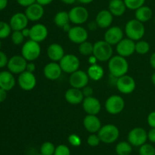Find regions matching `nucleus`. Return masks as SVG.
Here are the masks:
<instances>
[{
	"instance_id": "nucleus-1",
	"label": "nucleus",
	"mask_w": 155,
	"mask_h": 155,
	"mask_svg": "<svg viewBox=\"0 0 155 155\" xmlns=\"http://www.w3.org/2000/svg\"><path fill=\"white\" fill-rule=\"evenodd\" d=\"M108 69L112 77L118 78L127 74L129 63L126 58L117 55L112 56L111 59L108 61Z\"/></svg>"
},
{
	"instance_id": "nucleus-2",
	"label": "nucleus",
	"mask_w": 155,
	"mask_h": 155,
	"mask_svg": "<svg viewBox=\"0 0 155 155\" xmlns=\"http://www.w3.org/2000/svg\"><path fill=\"white\" fill-rule=\"evenodd\" d=\"M125 33L127 38H130L133 41L140 40L145 33V25L136 18L130 20L126 24Z\"/></svg>"
},
{
	"instance_id": "nucleus-3",
	"label": "nucleus",
	"mask_w": 155,
	"mask_h": 155,
	"mask_svg": "<svg viewBox=\"0 0 155 155\" xmlns=\"http://www.w3.org/2000/svg\"><path fill=\"white\" fill-rule=\"evenodd\" d=\"M113 47L104 40H98L94 43L93 54L97 60L100 62H107L113 56Z\"/></svg>"
},
{
	"instance_id": "nucleus-4",
	"label": "nucleus",
	"mask_w": 155,
	"mask_h": 155,
	"mask_svg": "<svg viewBox=\"0 0 155 155\" xmlns=\"http://www.w3.org/2000/svg\"><path fill=\"white\" fill-rule=\"evenodd\" d=\"M97 134L101 142L104 144H112L119 138L120 130L115 125L107 124L101 126Z\"/></svg>"
},
{
	"instance_id": "nucleus-5",
	"label": "nucleus",
	"mask_w": 155,
	"mask_h": 155,
	"mask_svg": "<svg viewBox=\"0 0 155 155\" xmlns=\"http://www.w3.org/2000/svg\"><path fill=\"white\" fill-rule=\"evenodd\" d=\"M41 54V47L39 43L32 40L26 41L21 48V56L27 62H34Z\"/></svg>"
},
{
	"instance_id": "nucleus-6",
	"label": "nucleus",
	"mask_w": 155,
	"mask_h": 155,
	"mask_svg": "<svg viewBox=\"0 0 155 155\" xmlns=\"http://www.w3.org/2000/svg\"><path fill=\"white\" fill-rule=\"evenodd\" d=\"M125 107V101L124 98L119 95H111L106 100L104 108L108 113L111 115H117L124 110Z\"/></svg>"
},
{
	"instance_id": "nucleus-7",
	"label": "nucleus",
	"mask_w": 155,
	"mask_h": 155,
	"mask_svg": "<svg viewBox=\"0 0 155 155\" xmlns=\"http://www.w3.org/2000/svg\"><path fill=\"white\" fill-rule=\"evenodd\" d=\"M62 71L68 74H72L79 70L80 62L79 58L74 54H66L59 62Z\"/></svg>"
},
{
	"instance_id": "nucleus-8",
	"label": "nucleus",
	"mask_w": 155,
	"mask_h": 155,
	"mask_svg": "<svg viewBox=\"0 0 155 155\" xmlns=\"http://www.w3.org/2000/svg\"><path fill=\"white\" fill-rule=\"evenodd\" d=\"M127 138L133 147H140L146 143L148 140V132L143 128H134L130 131Z\"/></svg>"
},
{
	"instance_id": "nucleus-9",
	"label": "nucleus",
	"mask_w": 155,
	"mask_h": 155,
	"mask_svg": "<svg viewBox=\"0 0 155 155\" xmlns=\"http://www.w3.org/2000/svg\"><path fill=\"white\" fill-rule=\"evenodd\" d=\"M68 14L71 22L76 25H81L84 24L89 18V12L86 8L81 5L73 7L68 12Z\"/></svg>"
},
{
	"instance_id": "nucleus-10",
	"label": "nucleus",
	"mask_w": 155,
	"mask_h": 155,
	"mask_svg": "<svg viewBox=\"0 0 155 155\" xmlns=\"http://www.w3.org/2000/svg\"><path fill=\"white\" fill-rule=\"evenodd\" d=\"M116 87L118 91L124 94H132L136 89V81L134 78L128 74L117 78Z\"/></svg>"
},
{
	"instance_id": "nucleus-11",
	"label": "nucleus",
	"mask_w": 155,
	"mask_h": 155,
	"mask_svg": "<svg viewBox=\"0 0 155 155\" xmlns=\"http://www.w3.org/2000/svg\"><path fill=\"white\" fill-rule=\"evenodd\" d=\"M27 61L22 56H13L8 59V69L14 74H20L26 71Z\"/></svg>"
},
{
	"instance_id": "nucleus-12",
	"label": "nucleus",
	"mask_w": 155,
	"mask_h": 155,
	"mask_svg": "<svg viewBox=\"0 0 155 155\" xmlns=\"http://www.w3.org/2000/svg\"><path fill=\"white\" fill-rule=\"evenodd\" d=\"M89 78L87 72L82 71V70H77L74 73L71 74L69 78V83L71 88H78V89H83L89 84Z\"/></svg>"
},
{
	"instance_id": "nucleus-13",
	"label": "nucleus",
	"mask_w": 155,
	"mask_h": 155,
	"mask_svg": "<svg viewBox=\"0 0 155 155\" xmlns=\"http://www.w3.org/2000/svg\"><path fill=\"white\" fill-rule=\"evenodd\" d=\"M117 55L123 57H129L136 52V43L130 38H124L116 45Z\"/></svg>"
},
{
	"instance_id": "nucleus-14",
	"label": "nucleus",
	"mask_w": 155,
	"mask_h": 155,
	"mask_svg": "<svg viewBox=\"0 0 155 155\" xmlns=\"http://www.w3.org/2000/svg\"><path fill=\"white\" fill-rule=\"evenodd\" d=\"M18 83L20 88L24 91H32L36 85V78L33 73L25 71L19 74Z\"/></svg>"
},
{
	"instance_id": "nucleus-15",
	"label": "nucleus",
	"mask_w": 155,
	"mask_h": 155,
	"mask_svg": "<svg viewBox=\"0 0 155 155\" xmlns=\"http://www.w3.org/2000/svg\"><path fill=\"white\" fill-rule=\"evenodd\" d=\"M68 36L70 40L76 44H80L87 40L88 31L80 25H76L72 27L68 32Z\"/></svg>"
},
{
	"instance_id": "nucleus-16",
	"label": "nucleus",
	"mask_w": 155,
	"mask_h": 155,
	"mask_svg": "<svg viewBox=\"0 0 155 155\" xmlns=\"http://www.w3.org/2000/svg\"><path fill=\"white\" fill-rule=\"evenodd\" d=\"M124 39V31L118 26L110 27L104 33V40L111 46L117 45Z\"/></svg>"
},
{
	"instance_id": "nucleus-17",
	"label": "nucleus",
	"mask_w": 155,
	"mask_h": 155,
	"mask_svg": "<svg viewBox=\"0 0 155 155\" xmlns=\"http://www.w3.org/2000/svg\"><path fill=\"white\" fill-rule=\"evenodd\" d=\"M83 109L88 115H96L100 112L101 109V102L96 97L92 96L85 97L83 103Z\"/></svg>"
},
{
	"instance_id": "nucleus-18",
	"label": "nucleus",
	"mask_w": 155,
	"mask_h": 155,
	"mask_svg": "<svg viewBox=\"0 0 155 155\" xmlns=\"http://www.w3.org/2000/svg\"><path fill=\"white\" fill-rule=\"evenodd\" d=\"M48 35V30L47 27L42 24H36L30 27V40L41 43L45 40Z\"/></svg>"
},
{
	"instance_id": "nucleus-19",
	"label": "nucleus",
	"mask_w": 155,
	"mask_h": 155,
	"mask_svg": "<svg viewBox=\"0 0 155 155\" xmlns=\"http://www.w3.org/2000/svg\"><path fill=\"white\" fill-rule=\"evenodd\" d=\"M25 15L27 17L29 21H38L43 17L45 11L44 6L41 5L39 3L35 2L26 8Z\"/></svg>"
},
{
	"instance_id": "nucleus-20",
	"label": "nucleus",
	"mask_w": 155,
	"mask_h": 155,
	"mask_svg": "<svg viewBox=\"0 0 155 155\" xmlns=\"http://www.w3.org/2000/svg\"><path fill=\"white\" fill-rule=\"evenodd\" d=\"M62 69L59 63L55 62H51L46 64L44 67L43 74L45 78L50 81L58 80L62 74Z\"/></svg>"
},
{
	"instance_id": "nucleus-21",
	"label": "nucleus",
	"mask_w": 155,
	"mask_h": 155,
	"mask_svg": "<svg viewBox=\"0 0 155 155\" xmlns=\"http://www.w3.org/2000/svg\"><path fill=\"white\" fill-rule=\"evenodd\" d=\"M29 20L26 16L25 13L18 12L14 14L11 18L9 24L12 30H22L27 27Z\"/></svg>"
},
{
	"instance_id": "nucleus-22",
	"label": "nucleus",
	"mask_w": 155,
	"mask_h": 155,
	"mask_svg": "<svg viewBox=\"0 0 155 155\" xmlns=\"http://www.w3.org/2000/svg\"><path fill=\"white\" fill-rule=\"evenodd\" d=\"M83 126L89 133H98L101 128V120L96 115H86L83 119Z\"/></svg>"
},
{
	"instance_id": "nucleus-23",
	"label": "nucleus",
	"mask_w": 155,
	"mask_h": 155,
	"mask_svg": "<svg viewBox=\"0 0 155 155\" xmlns=\"http://www.w3.org/2000/svg\"><path fill=\"white\" fill-rule=\"evenodd\" d=\"M114 15L108 9H103L98 12L95 18V22L100 28H109L113 23Z\"/></svg>"
},
{
	"instance_id": "nucleus-24",
	"label": "nucleus",
	"mask_w": 155,
	"mask_h": 155,
	"mask_svg": "<svg viewBox=\"0 0 155 155\" xmlns=\"http://www.w3.org/2000/svg\"><path fill=\"white\" fill-rule=\"evenodd\" d=\"M64 98L70 104L77 105L83 103L85 97L81 89L71 88L65 92Z\"/></svg>"
},
{
	"instance_id": "nucleus-25",
	"label": "nucleus",
	"mask_w": 155,
	"mask_h": 155,
	"mask_svg": "<svg viewBox=\"0 0 155 155\" xmlns=\"http://www.w3.org/2000/svg\"><path fill=\"white\" fill-rule=\"evenodd\" d=\"M16 84V80L14 74L9 71H0V88L9 91L14 88Z\"/></svg>"
},
{
	"instance_id": "nucleus-26",
	"label": "nucleus",
	"mask_w": 155,
	"mask_h": 155,
	"mask_svg": "<svg viewBox=\"0 0 155 155\" xmlns=\"http://www.w3.org/2000/svg\"><path fill=\"white\" fill-rule=\"evenodd\" d=\"M64 55V50L59 43L50 44L47 49V56L51 62H60Z\"/></svg>"
},
{
	"instance_id": "nucleus-27",
	"label": "nucleus",
	"mask_w": 155,
	"mask_h": 155,
	"mask_svg": "<svg viewBox=\"0 0 155 155\" xmlns=\"http://www.w3.org/2000/svg\"><path fill=\"white\" fill-rule=\"evenodd\" d=\"M108 10L114 17H120L127 10V6L124 0H110L108 5Z\"/></svg>"
},
{
	"instance_id": "nucleus-28",
	"label": "nucleus",
	"mask_w": 155,
	"mask_h": 155,
	"mask_svg": "<svg viewBox=\"0 0 155 155\" xmlns=\"http://www.w3.org/2000/svg\"><path fill=\"white\" fill-rule=\"evenodd\" d=\"M135 17L136 20L144 24L151 19L153 17V11L151 8L144 5L143 6L136 9L135 12Z\"/></svg>"
},
{
	"instance_id": "nucleus-29",
	"label": "nucleus",
	"mask_w": 155,
	"mask_h": 155,
	"mask_svg": "<svg viewBox=\"0 0 155 155\" xmlns=\"http://www.w3.org/2000/svg\"><path fill=\"white\" fill-rule=\"evenodd\" d=\"M87 74L89 75V79L98 81L103 78L104 74V68L101 65H98V64H94L89 67L87 70Z\"/></svg>"
},
{
	"instance_id": "nucleus-30",
	"label": "nucleus",
	"mask_w": 155,
	"mask_h": 155,
	"mask_svg": "<svg viewBox=\"0 0 155 155\" xmlns=\"http://www.w3.org/2000/svg\"><path fill=\"white\" fill-rule=\"evenodd\" d=\"M54 22L57 27L63 28L65 25L70 24L69 14L65 11H60L57 12L54 17Z\"/></svg>"
},
{
	"instance_id": "nucleus-31",
	"label": "nucleus",
	"mask_w": 155,
	"mask_h": 155,
	"mask_svg": "<svg viewBox=\"0 0 155 155\" xmlns=\"http://www.w3.org/2000/svg\"><path fill=\"white\" fill-rule=\"evenodd\" d=\"M115 151L117 155H130L133 151V146L128 141H122L116 145Z\"/></svg>"
},
{
	"instance_id": "nucleus-32",
	"label": "nucleus",
	"mask_w": 155,
	"mask_h": 155,
	"mask_svg": "<svg viewBox=\"0 0 155 155\" xmlns=\"http://www.w3.org/2000/svg\"><path fill=\"white\" fill-rule=\"evenodd\" d=\"M93 48L94 44L86 40L85 42L79 44L78 50L80 54L83 55V56H87L93 54Z\"/></svg>"
},
{
	"instance_id": "nucleus-33",
	"label": "nucleus",
	"mask_w": 155,
	"mask_h": 155,
	"mask_svg": "<svg viewBox=\"0 0 155 155\" xmlns=\"http://www.w3.org/2000/svg\"><path fill=\"white\" fill-rule=\"evenodd\" d=\"M149 43L147 41L140 40L136 43V52L139 55H145L150 51Z\"/></svg>"
},
{
	"instance_id": "nucleus-34",
	"label": "nucleus",
	"mask_w": 155,
	"mask_h": 155,
	"mask_svg": "<svg viewBox=\"0 0 155 155\" xmlns=\"http://www.w3.org/2000/svg\"><path fill=\"white\" fill-rule=\"evenodd\" d=\"M55 146L51 141H45L41 145L40 153L42 155H54Z\"/></svg>"
},
{
	"instance_id": "nucleus-35",
	"label": "nucleus",
	"mask_w": 155,
	"mask_h": 155,
	"mask_svg": "<svg viewBox=\"0 0 155 155\" xmlns=\"http://www.w3.org/2000/svg\"><path fill=\"white\" fill-rule=\"evenodd\" d=\"M12 30L9 23L0 21V40L8 37L12 34Z\"/></svg>"
},
{
	"instance_id": "nucleus-36",
	"label": "nucleus",
	"mask_w": 155,
	"mask_h": 155,
	"mask_svg": "<svg viewBox=\"0 0 155 155\" xmlns=\"http://www.w3.org/2000/svg\"><path fill=\"white\" fill-rule=\"evenodd\" d=\"M124 1L127 6V9L136 11L139 8L143 6L146 0H124Z\"/></svg>"
},
{
	"instance_id": "nucleus-37",
	"label": "nucleus",
	"mask_w": 155,
	"mask_h": 155,
	"mask_svg": "<svg viewBox=\"0 0 155 155\" xmlns=\"http://www.w3.org/2000/svg\"><path fill=\"white\" fill-rule=\"evenodd\" d=\"M139 155H155V147L151 144L145 143L139 147Z\"/></svg>"
},
{
	"instance_id": "nucleus-38",
	"label": "nucleus",
	"mask_w": 155,
	"mask_h": 155,
	"mask_svg": "<svg viewBox=\"0 0 155 155\" xmlns=\"http://www.w3.org/2000/svg\"><path fill=\"white\" fill-rule=\"evenodd\" d=\"M12 41L15 45H21L24 43V36L23 35L21 30H14L11 34Z\"/></svg>"
},
{
	"instance_id": "nucleus-39",
	"label": "nucleus",
	"mask_w": 155,
	"mask_h": 155,
	"mask_svg": "<svg viewBox=\"0 0 155 155\" xmlns=\"http://www.w3.org/2000/svg\"><path fill=\"white\" fill-rule=\"evenodd\" d=\"M54 155H71V150L65 144H59L55 147Z\"/></svg>"
},
{
	"instance_id": "nucleus-40",
	"label": "nucleus",
	"mask_w": 155,
	"mask_h": 155,
	"mask_svg": "<svg viewBox=\"0 0 155 155\" xmlns=\"http://www.w3.org/2000/svg\"><path fill=\"white\" fill-rule=\"evenodd\" d=\"M87 141V144L89 146H91V147H96V146H98L100 144V142H101L98 134L96 133L90 134L88 136L87 141Z\"/></svg>"
},
{
	"instance_id": "nucleus-41",
	"label": "nucleus",
	"mask_w": 155,
	"mask_h": 155,
	"mask_svg": "<svg viewBox=\"0 0 155 155\" xmlns=\"http://www.w3.org/2000/svg\"><path fill=\"white\" fill-rule=\"evenodd\" d=\"M68 142H69L70 144L72 145L73 147H79V146L81 145L82 140L78 135L71 134V135H70L69 137H68Z\"/></svg>"
},
{
	"instance_id": "nucleus-42",
	"label": "nucleus",
	"mask_w": 155,
	"mask_h": 155,
	"mask_svg": "<svg viewBox=\"0 0 155 155\" xmlns=\"http://www.w3.org/2000/svg\"><path fill=\"white\" fill-rule=\"evenodd\" d=\"M8 59H9L8 58L7 55H6L4 52L0 50V68L7 66L8 62Z\"/></svg>"
},
{
	"instance_id": "nucleus-43",
	"label": "nucleus",
	"mask_w": 155,
	"mask_h": 155,
	"mask_svg": "<svg viewBox=\"0 0 155 155\" xmlns=\"http://www.w3.org/2000/svg\"><path fill=\"white\" fill-rule=\"evenodd\" d=\"M147 122L151 128H155V111L151 112L147 117Z\"/></svg>"
},
{
	"instance_id": "nucleus-44",
	"label": "nucleus",
	"mask_w": 155,
	"mask_h": 155,
	"mask_svg": "<svg viewBox=\"0 0 155 155\" xmlns=\"http://www.w3.org/2000/svg\"><path fill=\"white\" fill-rule=\"evenodd\" d=\"M16 2L18 5H20L22 7L27 8L30 5L36 2V0H16Z\"/></svg>"
},
{
	"instance_id": "nucleus-45",
	"label": "nucleus",
	"mask_w": 155,
	"mask_h": 155,
	"mask_svg": "<svg viewBox=\"0 0 155 155\" xmlns=\"http://www.w3.org/2000/svg\"><path fill=\"white\" fill-rule=\"evenodd\" d=\"M82 91H83V94L85 97H91V96H92V94H93V89H92V88H91V87L88 86V85L85 87V88H83V89H82Z\"/></svg>"
},
{
	"instance_id": "nucleus-46",
	"label": "nucleus",
	"mask_w": 155,
	"mask_h": 155,
	"mask_svg": "<svg viewBox=\"0 0 155 155\" xmlns=\"http://www.w3.org/2000/svg\"><path fill=\"white\" fill-rule=\"evenodd\" d=\"M148 140L155 144V128H151L148 132Z\"/></svg>"
},
{
	"instance_id": "nucleus-47",
	"label": "nucleus",
	"mask_w": 155,
	"mask_h": 155,
	"mask_svg": "<svg viewBox=\"0 0 155 155\" xmlns=\"http://www.w3.org/2000/svg\"><path fill=\"white\" fill-rule=\"evenodd\" d=\"M36 70V65L33 63V62H28L27 65V68H26V71H29V72L33 73Z\"/></svg>"
},
{
	"instance_id": "nucleus-48",
	"label": "nucleus",
	"mask_w": 155,
	"mask_h": 155,
	"mask_svg": "<svg viewBox=\"0 0 155 155\" xmlns=\"http://www.w3.org/2000/svg\"><path fill=\"white\" fill-rule=\"evenodd\" d=\"M7 92L5 90L0 88V103H2L7 98Z\"/></svg>"
},
{
	"instance_id": "nucleus-49",
	"label": "nucleus",
	"mask_w": 155,
	"mask_h": 155,
	"mask_svg": "<svg viewBox=\"0 0 155 155\" xmlns=\"http://www.w3.org/2000/svg\"><path fill=\"white\" fill-rule=\"evenodd\" d=\"M53 1H54V0H36V2L39 3L41 5L45 6L51 4Z\"/></svg>"
},
{
	"instance_id": "nucleus-50",
	"label": "nucleus",
	"mask_w": 155,
	"mask_h": 155,
	"mask_svg": "<svg viewBox=\"0 0 155 155\" xmlns=\"http://www.w3.org/2000/svg\"><path fill=\"white\" fill-rule=\"evenodd\" d=\"M149 62L151 66L155 70V52H154V53L151 55V56H150Z\"/></svg>"
},
{
	"instance_id": "nucleus-51",
	"label": "nucleus",
	"mask_w": 155,
	"mask_h": 155,
	"mask_svg": "<svg viewBox=\"0 0 155 155\" xmlns=\"http://www.w3.org/2000/svg\"><path fill=\"white\" fill-rule=\"evenodd\" d=\"M8 0H0V11H2L7 7Z\"/></svg>"
},
{
	"instance_id": "nucleus-52",
	"label": "nucleus",
	"mask_w": 155,
	"mask_h": 155,
	"mask_svg": "<svg viewBox=\"0 0 155 155\" xmlns=\"http://www.w3.org/2000/svg\"><path fill=\"white\" fill-rule=\"evenodd\" d=\"M21 32H22V33H23V35L24 36V37H30V28H27V27H26V28H24V30H21Z\"/></svg>"
},
{
	"instance_id": "nucleus-53",
	"label": "nucleus",
	"mask_w": 155,
	"mask_h": 155,
	"mask_svg": "<svg viewBox=\"0 0 155 155\" xmlns=\"http://www.w3.org/2000/svg\"><path fill=\"white\" fill-rule=\"evenodd\" d=\"M97 59L96 57H95L94 55H91L90 57H89V62L91 64V65H94V64H96V62H97Z\"/></svg>"
},
{
	"instance_id": "nucleus-54",
	"label": "nucleus",
	"mask_w": 155,
	"mask_h": 155,
	"mask_svg": "<svg viewBox=\"0 0 155 155\" xmlns=\"http://www.w3.org/2000/svg\"><path fill=\"white\" fill-rule=\"evenodd\" d=\"M89 30H95V29H96V27H97V24H96V22H93V21H92V22H90L89 24Z\"/></svg>"
},
{
	"instance_id": "nucleus-55",
	"label": "nucleus",
	"mask_w": 155,
	"mask_h": 155,
	"mask_svg": "<svg viewBox=\"0 0 155 155\" xmlns=\"http://www.w3.org/2000/svg\"><path fill=\"white\" fill-rule=\"evenodd\" d=\"M60 1L66 5H73L76 2H77V0H60Z\"/></svg>"
},
{
	"instance_id": "nucleus-56",
	"label": "nucleus",
	"mask_w": 155,
	"mask_h": 155,
	"mask_svg": "<svg viewBox=\"0 0 155 155\" xmlns=\"http://www.w3.org/2000/svg\"><path fill=\"white\" fill-rule=\"evenodd\" d=\"M93 1L94 0H77V2H79L83 5L90 4V3H92Z\"/></svg>"
},
{
	"instance_id": "nucleus-57",
	"label": "nucleus",
	"mask_w": 155,
	"mask_h": 155,
	"mask_svg": "<svg viewBox=\"0 0 155 155\" xmlns=\"http://www.w3.org/2000/svg\"><path fill=\"white\" fill-rule=\"evenodd\" d=\"M71 28V25H70V24H67V25H65L64 27H63V29H64V31H66V32H68L70 30V29Z\"/></svg>"
},
{
	"instance_id": "nucleus-58",
	"label": "nucleus",
	"mask_w": 155,
	"mask_h": 155,
	"mask_svg": "<svg viewBox=\"0 0 155 155\" xmlns=\"http://www.w3.org/2000/svg\"><path fill=\"white\" fill-rule=\"evenodd\" d=\"M151 82H152L153 84L155 86V71L152 74V75H151Z\"/></svg>"
},
{
	"instance_id": "nucleus-59",
	"label": "nucleus",
	"mask_w": 155,
	"mask_h": 155,
	"mask_svg": "<svg viewBox=\"0 0 155 155\" xmlns=\"http://www.w3.org/2000/svg\"><path fill=\"white\" fill-rule=\"evenodd\" d=\"M1 46H2V43H1V40H0V48H1Z\"/></svg>"
},
{
	"instance_id": "nucleus-60",
	"label": "nucleus",
	"mask_w": 155,
	"mask_h": 155,
	"mask_svg": "<svg viewBox=\"0 0 155 155\" xmlns=\"http://www.w3.org/2000/svg\"><path fill=\"white\" fill-rule=\"evenodd\" d=\"M36 155H42V154H41V153H38V154H36Z\"/></svg>"
},
{
	"instance_id": "nucleus-61",
	"label": "nucleus",
	"mask_w": 155,
	"mask_h": 155,
	"mask_svg": "<svg viewBox=\"0 0 155 155\" xmlns=\"http://www.w3.org/2000/svg\"><path fill=\"white\" fill-rule=\"evenodd\" d=\"M154 22H155V17H154Z\"/></svg>"
},
{
	"instance_id": "nucleus-62",
	"label": "nucleus",
	"mask_w": 155,
	"mask_h": 155,
	"mask_svg": "<svg viewBox=\"0 0 155 155\" xmlns=\"http://www.w3.org/2000/svg\"><path fill=\"white\" fill-rule=\"evenodd\" d=\"M109 1H110V0H109Z\"/></svg>"
}]
</instances>
